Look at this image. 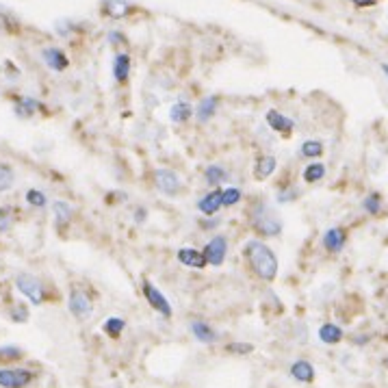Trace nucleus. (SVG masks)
<instances>
[{"label":"nucleus","mask_w":388,"mask_h":388,"mask_svg":"<svg viewBox=\"0 0 388 388\" xmlns=\"http://www.w3.org/2000/svg\"><path fill=\"white\" fill-rule=\"evenodd\" d=\"M35 373L26 367H0V388H28Z\"/></svg>","instance_id":"5"},{"label":"nucleus","mask_w":388,"mask_h":388,"mask_svg":"<svg viewBox=\"0 0 388 388\" xmlns=\"http://www.w3.org/2000/svg\"><path fill=\"white\" fill-rule=\"evenodd\" d=\"M291 378L302 384H312L315 382V367L308 360H295L291 365Z\"/></svg>","instance_id":"21"},{"label":"nucleus","mask_w":388,"mask_h":388,"mask_svg":"<svg viewBox=\"0 0 388 388\" xmlns=\"http://www.w3.org/2000/svg\"><path fill=\"white\" fill-rule=\"evenodd\" d=\"M24 202L31 206V208H35V211H41V208H46V206L50 204V198H48L41 189H35V187H33V189L26 191Z\"/></svg>","instance_id":"27"},{"label":"nucleus","mask_w":388,"mask_h":388,"mask_svg":"<svg viewBox=\"0 0 388 388\" xmlns=\"http://www.w3.org/2000/svg\"><path fill=\"white\" fill-rule=\"evenodd\" d=\"M189 330L193 334V338H196L198 343H204V345H215V343L219 340V334L215 332L213 325H208L206 321L202 319H193Z\"/></svg>","instance_id":"15"},{"label":"nucleus","mask_w":388,"mask_h":388,"mask_svg":"<svg viewBox=\"0 0 388 388\" xmlns=\"http://www.w3.org/2000/svg\"><path fill=\"white\" fill-rule=\"evenodd\" d=\"M267 119V126H269L272 130L280 132V135H291V132L295 130V122L291 117H287L285 113H280L276 109H269L265 115Z\"/></svg>","instance_id":"16"},{"label":"nucleus","mask_w":388,"mask_h":388,"mask_svg":"<svg viewBox=\"0 0 388 388\" xmlns=\"http://www.w3.org/2000/svg\"><path fill=\"white\" fill-rule=\"evenodd\" d=\"M302 176H304V181L306 183H319V181H323V176H325V165L323 163H319V161H315V163H308V165L304 167V172H302Z\"/></svg>","instance_id":"29"},{"label":"nucleus","mask_w":388,"mask_h":388,"mask_svg":"<svg viewBox=\"0 0 388 388\" xmlns=\"http://www.w3.org/2000/svg\"><path fill=\"white\" fill-rule=\"evenodd\" d=\"M176 258L183 267H189V269H206V267H208L202 249H198V247L185 245V247H181L176 252Z\"/></svg>","instance_id":"11"},{"label":"nucleus","mask_w":388,"mask_h":388,"mask_svg":"<svg viewBox=\"0 0 388 388\" xmlns=\"http://www.w3.org/2000/svg\"><path fill=\"white\" fill-rule=\"evenodd\" d=\"M13 285H16V289L26 297L28 302H31L33 306H41L48 302V289L46 285H43V280L28 274V272H20L16 276V280H13Z\"/></svg>","instance_id":"3"},{"label":"nucleus","mask_w":388,"mask_h":388,"mask_svg":"<svg viewBox=\"0 0 388 388\" xmlns=\"http://www.w3.org/2000/svg\"><path fill=\"white\" fill-rule=\"evenodd\" d=\"M384 365H386V367H388V356H386V358H384Z\"/></svg>","instance_id":"42"},{"label":"nucleus","mask_w":388,"mask_h":388,"mask_svg":"<svg viewBox=\"0 0 388 388\" xmlns=\"http://www.w3.org/2000/svg\"><path fill=\"white\" fill-rule=\"evenodd\" d=\"M204 181L213 187H219L221 183L228 181V172H226V167H221L219 163H211V165L204 170Z\"/></svg>","instance_id":"24"},{"label":"nucleus","mask_w":388,"mask_h":388,"mask_svg":"<svg viewBox=\"0 0 388 388\" xmlns=\"http://www.w3.org/2000/svg\"><path fill=\"white\" fill-rule=\"evenodd\" d=\"M41 59H43V63H46V68L52 70V72H65V70L70 68L68 54H65L61 48H57V46L43 48V50H41Z\"/></svg>","instance_id":"12"},{"label":"nucleus","mask_w":388,"mask_h":388,"mask_svg":"<svg viewBox=\"0 0 388 388\" xmlns=\"http://www.w3.org/2000/svg\"><path fill=\"white\" fill-rule=\"evenodd\" d=\"M141 293H143V297H145V302L150 304V308L156 312V315H161L163 319H172V315H174V310H172V304H170V300L165 295H163L150 280H143L141 282Z\"/></svg>","instance_id":"7"},{"label":"nucleus","mask_w":388,"mask_h":388,"mask_svg":"<svg viewBox=\"0 0 388 388\" xmlns=\"http://www.w3.org/2000/svg\"><path fill=\"white\" fill-rule=\"evenodd\" d=\"M243 258L249 267V272L258 280L274 282L278 278V269H280L278 256L263 238H249L243 245Z\"/></svg>","instance_id":"1"},{"label":"nucleus","mask_w":388,"mask_h":388,"mask_svg":"<svg viewBox=\"0 0 388 388\" xmlns=\"http://www.w3.org/2000/svg\"><path fill=\"white\" fill-rule=\"evenodd\" d=\"M100 7L104 16L111 20H124L135 11V5H132L130 0H102Z\"/></svg>","instance_id":"10"},{"label":"nucleus","mask_w":388,"mask_h":388,"mask_svg":"<svg viewBox=\"0 0 388 388\" xmlns=\"http://www.w3.org/2000/svg\"><path fill=\"white\" fill-rule=\"evenodd\" d=\"M109 41L113 43V46H119V43L126 41V37H124L122 31H109Z\"/></svg>","instance_id":"39"},{"label":"nucleus","mask_w":388,"mask_h":388,"mask_svg":"<svg viewBox=\"0 0 388 388\" xmlns=\"http://www.w3.org/2000/svg\"><path fill=\"white\" fill-rule=\"evenodd\" d=\"M193 117V107L189 102L185 100H178L172 104V109H170V119L174 124H187L189 119Z\"/></svg>","instance_id":"22"},{"label":"nucleus","mask_w":388,"mask_h":388,"mask_svg":"<svg viewBox=\"0 0 388 388\" xmlns=\"http://www.w3.org/2000/svg\"><path fill=\"white\" fill-rule=\"evenodd\" d=\"M276 170H278V159L272 156V154H261L256 159V163H254V170H252L254 181L263 183V181H267V178H272Z\"/></svg>","instance_id":"18"},{"label":"nucleus","mask_w":388,"mask_h":388,"mask_svg":"<svg viewBox=\"0 0 388 388\" xmlns=\"http://www.w3.org/2000/svg\"><path fill=\"white\" fill-rule=\"evenodd\" d=\"M221 189L215 187L213 191H208L206 196H202L198 200V211L204 215V217H215L219 213V208H221Z\"/></svg>","instance_id":"19"},{"label":"nucleus","mask_w":388,"mask_h":388,"mask_svg":"<svg viewBox=\"0 0 388 388\" xmlns=\"http://www.w3.org/2000/svg\"><path fill=\"white\" fill-rule=\"evenodd\" d=\"M16 219H18V211L11 204L0 206V234L11 232V228L16 226Z\"/></svg>","instance_id":"25"},{"label":"nucleus","mask_w":388,"mask_h":388,"mask_svg":"<svg viewBox=\"0 0 388 388\" xmlns=\"http://www.w3.org/2000/svg\"><path fill=\"white\" fill-rule=\"evenodd\" d=\"M202 254L206 258V265L221 267L223 263H226V256H228V238L223 234H215L211 241L202 247Z\"/></svg>","instance_id":"8"},{"label":"nucleus","mask_w":388,"mask_h":388,"mask_svg":"<svg viewBox=\"0 0 388 388\" xmlns=\"http://www.w3.org/2000/svg\"><path fill=\"white\" fill-rule=\"evenodd\" d=\"M24 358L22 347L18 345H3L0 347V365H9V363H18Z\"/></svg>","instance_id":"32"},{"label":"nucleus","mask_w":388,"mask_h":388,"mask_svg":"<svg viewBox=\"0 0 388 388\" xmlns=\"http://www.w3.org/2000/svg\"><path fill=\"white\" fill-rule=\"evenodd\" d=\"M382 72H384L386 76H388V63H382Z\"/></svg>","instance_id":"41"},{"label":"nucleus","mask_w":388,"mask_h":388,"mask_svg":"<svg viewBox=\"0 0 388 388\" xmlns=\"http://www.w3.org/2000/svg\"><path fill=\"white\" fill-rule=\"evenodd\" d=\"M226 354H232V356H249L254 354V345L252 343H243V340H232L226 345Z\"/></svg>","instance_id":"34"},{"label":"nucleus","mask_w":388,"mask_h":388,"mask_svg":"<svg viewBox=\"0 0 388 388\" xmlns=\"http://www.w3.org/2000/svg\"><path fill=\"white\" fill-rule=\"evenodd\" d=\"M124 330H126V319H122V317H109L102 323V332L109 338H119Z\"/></svg>","instance_id":"28"},{"label":"nucleus","mask_w":388,"mask_h":388,"mask_svg":"<svg viewBox=\"0 0 388 388\" xmlns=\"http://www.w3.org/2000/svg\"><path fill=\"white\" fill-rule=\"evenodd\" d=\"M323 143L319 141V139H308V141H304L302 145H300V156H304V159H319L321 154H323Z\"/></svg>","instance_id":"30"},{"label":"nucleus","mask_w":388,"mask_h":388,"mask_svg":"<svg viewBox=\"0 0 388 388\" xmlns=\"http://www.w3.org/2000/svg\"><path fill=\"white\" fill-rule=\"evenodd\" d=\"M52 219H54L57 230L63 232L65 228H70V223L74 219V206L63 200H54L52 202Z\"/></svg>","instance_id":"13"},{"label":"nucleus","mask_w":388,"mask_h":388,"mask_svg":"<svg viewBox=\"0 0 388 388\" xmlns=\"http://www.w3.org/2000/svg\"><path fill=\"white\" fill-rule=\"evenodd\" d=\"M241 200H243V191L238 189V187H226V189H221V204L226 206V208L236 206Z\"/></svg>","instance_id":"33"},{"label":"nucleus","mask_w":388,"mask_h":388,"mask_svg":"<svg viewBox=\"0 0 388 388\" xmlns=\"http://www.w3.org/2000/svg\"><path fill=\"white\" fill-rule=\"evenodd\" d=\"M347 243V230L345 228H327L323 234V247L330 252V254H340L343 247Z\"/></svg>","instance_id":"17"},{"label":"nucleus","mask_w":388,"mask_h":388,"mask_svg":"<svg viewBox=\"0 0 388 388\" xmlns=\"http://www.w3.org/2000/svg\"><path fill=\"white\" fill-rule=\"evenodd\" d=\"M349 3H351L356 9H369V7H376L380 0H349Z\"/></svg>","instance_id":"38"},{"label":"nucleus","mask_w":388,"mask_h":388,"mask_svg":"<svg viewBox=\"0 0 388 388\" xmlns=\"http://www.w3.org/2000/svg\"><path fill=\"white\" fill-rule=\"evenodd\" d=\"M68 310H70V315L74 319H79V321H85L94 315V300H92V295H89L87 291L79 289V287H74L68 295Z\"/></svg>","instance_id":"4"},{"label":"nucleus","mask_w":388,"mask_h":388,"mask_svg":"<svg viewBox=\"0 0 388 388\" xmlns=\"http://www.w3.org/2000/svg\"><path fill=\"white\" fill-rule=\"evenodd\" d=\"M297 191L295 187H291V189H287V191H280V196H278V202H282V204H287V202H293V200H297Z\"/></svg>","instance_id":"36"},{"label":"nucleus","mask_w":388,"mask_h":388,"mask_svg":"<svg viewBox=\"0 0 388 388\" xmlns=\"http://www.w3.org/2000/svg\"><path fill=\"white\" fill-rule=\"evenodd\" d=\"M154 187L167 198H178L185 191V185L174 170L167 167H159L154 170Z\"/></svg>","instance_id":"6"},{"label":"nucleus","mask_w":388,"mask_h":388,"mask_svg":"<svg viewBox=\"0 0 388 388\" xmlns=\"http://www.w3.org/2000/svg\"><path fill=\"white\" fill-rule=\"evenodd\" d=\"M13 111H16V115L20 119H31L35 117L39 111H43V104L31 96H18L16 100H13Z\"/></svg>","instance_id":"14"},{"label":"nucleus","mask_w":388,"mask_h":388,"mask_svg":"<svg viewBox=\"0 0 388 388\" xmlns=\"http://www.w3.org/2000/svg\"><path fill=\"white\" fill-rule=\"evenodd\" d=\"M145 208H137V211H135V221H139V223H143L145 221Z\"/></svg>","instance_id":"40"},{"label":"nucleus","mask_w":388,"mask_h":388,"mask_svg":"<svg viewBox=\"0 0 388 388\" xmlns=\"http://www.w3.org/2000/svg\"><path fill=\"white\" fill-rule=\"evenodd\" d=\"M130 68H132L130 54L128 52H117L115 59H113V79H115V83L126 85L128 79H130Z\"/></svg>","instance_id":"20"},{"label":"nucleus","mask_w":388,"mask_h":388,"mask_svg":"<svg viewBox=\"0 0 388 388\" xmlns=\"http://www.w3.org/2000/svg\"><path fill=\"white\" fill-rule=\"evenodd\" d=\"M343 338H345V332L336 323H323L319 327V340L325 343V345H336Z\"/></svg>","instance_id":"23"},{"label":"nucleus","mask_w":388,"mask_h":388,"mask_svg":"<svg viewBox=\"0 0 388 388\" xmlns=\"http://www.w3.org/2000/svg\"><path fill=\"white\" fill-rule=\"evenodd\" d=\"M363 208H365V213H369V215H373V217H378V215L382 213V208H384V200H382L380 193H378V191L369 193V196L365 198V202H363Z\"/></svg>","instance_id":"31"},{"label":"nucleus","mask_w":388,"mask_h":388,"mask_svg":"<svg viewBox=\"0 0 388 388\" xmlns=\"http://www.w3.org/2000/svg\"><path fill=\"white\" fill-rule=\"evenodd\" d=\"M16 187V170L9 163L0 161V193H7Z\"/></svg>","instance_id":"26"},{"label":"nucleus","mask_w":388,"mask_h":388,"mask_svg":"<svg viewBox=\"0 0 388 388\" xmlns=\"http://www.w3.org/2000/svg\"><path fill=\"white\" fill-rule=\"evenodd\" d=\"M9 28H13V18L9 16L7 11H3V9H0V33L9 31Z\"/></svg>","instance_id":"37"},{"label":"nucleus","mask_w":388,"mask_h":388,"mask_svg":"<svg viewBox=\"0 0 388 388\" xmlns=\"http://www.w3.org/2000/svg\"><path fill=\"white\" fill-rule=\"evenodd\" d=\"M221 98L219 96H206L198 102V107H193V117L198 119V124H208L219 111Z\"/></svg>","instance_id":"9"},{"label":"nucleus","mask_w":388,"mask_h":388,"mask_svg":"<svg viewBox=\"0 0 388 388\" xmlns=\"http://www.w3.org/2000/svg\"><path fill=\"white\" fill-rule=\"evenodd\" d=\"M247 221L254 228V232H258L261 236H278L282 232V221L276 215L274 208L263 202V200H254L247 208Z\"/></svg>","instance_id":"2"},{"label":"nucleus","mask_w":388,"mask_h":388,"mask_svg":"<svg viewBox=\"0 0 388 388\" xmlns=\"http://www.w3.org/2000/svg\"><path fill=\"white\" fill-rule=\"evenodd\" d=\"M28 308L24 304H18V306H13L11 308V321H16V323H26L28 321Z\"/></svg>","instance_id":"35"}]
</instances>
